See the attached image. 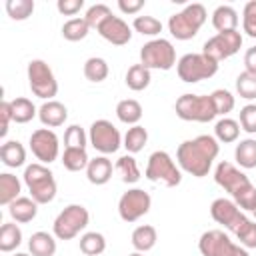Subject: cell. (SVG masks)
I'll list each match as a JSON object with an SVG mask.
<instances>
[{
    "label": "cell",
    "mask_w": 256,
    "mask_h": 256,
    "mask_svg": "<svg viewBox=\"0 0 256 256\" xmlns=\"http://www.w3.org/2000/svg\"><path fill=\"white\" fill-rule=\"evenodd\" d=\"M88 142H90L88 134L84 132L82 126L72 124V126L66 128V132H64V146L66 148H86Z\"/></svg>",
    "instance_id": "42"
},
{
    "label": "cell",
    "mask_w": 256,
    "mask_h": 256,
    "mask_svg": "<svg viewBox=\"0 0 256 256\" xmlns=\"http://www.w3.org/2000/svg\"><path fill=\"white\" fill-rule=\"evenodd\" d=\"M218 152H220L218 140L210 134H200L192 140H184L178 146L176 162H178L180 170H184L196 178H204V176H208Z\"/></svg>",
    "instance_id": "1"
},
{
    "label": "cell",
    "mask_w": 256,
    "mask_h": 256,
    "mask_svg": "<svg viewBox=\"0 0 256 256\" xmlns=\"http://www.w3.org/2000/svg\"><path fill=\"white\" fill-rule=\"evenodd\" d=\"M88 140L92 144L94 150H98L102 156L106 154H114L120 146H122V136L118 132V128L106 120V118H100V120H94L90 124V130H88Z\"/></svg>",
    "instance_id": "12"
},
{
    "label": "cell",
    "mask_w": 256,
    "mask_h": 256,
    "mask_svg": "<svg viewBox=\"0 0 256 256\" xmlns=\"http://www.w3.org/2000/svg\"><path fill=\"white\" fill-rule=\"evenodd\" d=\"M126 86L134 92H142L150 86V80H152V74L150 70L144 66V64H132L126 72Z\"/></svg>",
    "instance_id": "28"
},
{
    "label": "cell",
    "mask_w": 256,
    "mask_h": 256,
    "mask_svg": "<svg viewBox=\"0 0 256 256\" xmlns=\"http://www.w3.org/2000/svg\"><path fill=\"white\" fill-rule=\"evenodd\" d=\"M118 8L124 14H136L144 8V0H118Z\"/></svg>",
    "instance_id": "49"
},
{
    "label": "cell",
    "mask_w": 256,
    "mask_h": 256,
    "mask_svg": "<svg viewBox=\"0 0 256 256\" xmlns=\"http://www.w3.org/2000/svg\"><path fill=\"white\" fill-rule=\"evenodd\" d=\"M106 250V238L100 232H84L80 236V252L86 256H100Z\"/></svg>",
    "instance_id": "36"
},
{
    "label": "cell",
    "mask_w": 256,
    "mask_h": 256,
    "mask_svg": "<svg viewBox=\"0 0 256 256\" xmlns=\"http://www.w3.org/2000/svg\"><path fill=\"white\" fill-rule=\"evenodd\" d=\"M240 48H242V34L238 30H228V32H218L212 38H208L202 46V54H206L214 62H222L234 56Z\"/></svg>",
    "instance_id": "14"
},
{
    "label": "cell",
    "mask_w": 256,
    "mask_h": 256,
    "mask_svg": "<svg viewBox=\"0 0 256 256\" xmlns=\"http://www.w3.org/2000/svg\"><path fill=\"white\" fill-rule=\"evenodd\" d=\"M28 250L32 256H54L56 254V240L52 234L38 230L28 240Z\"/></svg>",
    "instance_id": "23"
},
{
    "label": "cell",
    "mask_w": 256,
    "mask_h": 256,
    "mask_svg": "<svg viewBox=\"0 0 256 256\" xmlns=\"http://www.w3.org/2000/svg\"><path fill=\"white\" fill-rule=\"evenodd\" d=\"M88 162H90V158L86 154V148H64L62 164H64L66 170H70V172L86 170Z\"/></svg>",
    "instance_id": "33"
},
{
    "label": "cell",
    "mask_w": 256,
    "mask_h": 256,
    "mask_svg": "<svg viewBox=\"0 0 256 256\" xmlns=\"http://www.w3.org/2000/svg\"><path fill=\"white\" fill-rule=\"evenodd\" d=\"M108 74H110V68H108V62L104 58L92 56V58H88L84 62V76H86V80L98 84V82H104L108 78Z\"/></svg>",
    "instance_id": "34"
},
{
    "label": "cell",
    "mask_w": 256,
    "mask_h": 256,
    "mask_svg": "<svg viewBox=\"0 0 256 256\" xmlns=\"http://www.w3.org/2000/svg\"><path fill=\"white\" fill-rule=\"evenodd\" d=\"M14 256H30V254H26V252H16Z\"/></svg>",
    "instance_id": "52"
},
{
    "label": "cell",
    "mask_w": 256,
    "mask_h": 256,
    "mask_svg": "<svg viewBox=\"0 0 256 256\" xmlns=\"http://www.w3.org/2000/svg\"><path fill=\"white\" fill-rule=\"evenodd\" d=\"M144 176L150 182H158L166 188H174L182 182V170L166 150H156L148 156Z\"/></svg>",
    "instance_id": "5"
},
{
    "label": "cell",
    "mask_w": 256,
    "mask_h": 256,
    "mask_svg": "<svg viewBox=\"0 0 256 256\" xmlns=\"http://www.w3.org/2000/svg\"><path fill=\"white\" fill-rule=\"evenodd\" d=\"M236 94L244 100H256V76L250 72H240L236 76Z\"/></svg>",
    "instance_id": "38"
},
{
    "label": "cell",
    "mask_w": 256,
    "mask_h": 256,
    "mask_svg": "<svg viewBox=\"0 0 256 256\" xmlns=\"http://www.w3.org/2000/svg\"><path fill=\"white\" fill-rule=\"evenodd\" d=\"M240 124H238V120H234V118H220L218 122H216V126H214V138L218 140V142H224V144H230V142H236L238 140V136H240Z\"/></svg>",
    "instance_id": "30"
},
{
    "label": "cell",
    "mask_w": 256,
    "mask_h": 256,
    "mask_svg": "<svg viewBox=\"0 0 256 256\" xmlns=\"http://www.w3.org/2000/svg\"><path fill=\"white\" fill-rule=\"evenodd\" d=\"M244 68H246V72L256 76V46L246 50V54H244Z\"/></svg>",
    "instance_id": "50"
},
{
    "label": "cell",
    "mask_w": 256,
    "mask_h": 256,
    "mask_svg": "<svg viewBox=\"0 0 256 256\" xmlns=\"http://www.w3.org/2000/svg\"><path fill=\"white\" fill-rule=\"evenodd\" d=\"M236 240L244 248H256V222L248 220V224L236 234Z\"/></svg>",
    "instance_id": "46"
},
{
    "label": "cell",
    "mask_w": 256,
    "mask_h": 256,
    "mask_svg": "<svg viewBox=\"0 0 256 256\" xmlns=\"http://www.w3.org/2000/svg\"><path fill=\"white\" fill-rule=\"evenodd\" d=\"M140 64L148 70H170L176 64V48L166 38H154L140 48Z\"/></svg>",
    "instance_id": "10"
},
{
    "label": "cell",
    "mask_w": 256,
    "mask_h": 256,
    "mask_svg": "<svg viewBox=\"0 0 256 256\" xmlns=\"http://www.w3.org/2000/svg\"><path fill=\"white\" fill-rule=\"evenodd\" d=\"M38 118L46 128H58L68 118V108L58 100H46L38 108Z\"/></svg>",
    "instance_id": "18"
},
{
    "label": "cell",
    "mask_w": 256,
    "mask_h": 256,
    "mask_svg": "<svg viewBox=\"0 0 256 256\" xmlns=\"http://www.w3.org/2000/svg\"><path fill=\"white\" fill-rule=\"evenodd\" d=\"M110 16H112V10H110L106 4H94V6H90V8L86 10L84 20L88 22L90 28H96V30H98V26H100L106 18H110Z\"/></svg>",
    "instance_id": "43"
},
{
    "label": "cell",
    "mask_w": 256,
    "mask_h": 256,
    "mask_svg": "<svg viewBox=\"0 0 256 256\" xmlns=\"http://www.w3.org/2000/svg\"><path fill=\"white\" fill-rule=\"evenodd\" d=\"M156 240H158V232L150 224H142V226L134 228V232L130 236V242H132L134 250L136 252H142V254L148 252V250H152L156 246Z\"/></svg>",
    "instance_id": "22"
},
{
    "label": "cell",
    "mask_w": 256,
    "mask_h": 256,
    "mask_svg": "<svg viewBox=\"0 0 256 256\" xmlns=\"http://www.w3.org/2000/svg\"><path fill=\"white\" fill-rule=\"evenodd\" d=\"M148 142V130L140 124L136 126H130L124 134V140H122V146L128 150V154H136L140 152Z\"/></svg>",
    "instance_id": "31"
},
{
    "label": "cell",
    "mask_w": 256,
    "mask_h": 256,
    "mask_svg": "<svg viewBox=\"0 0 256 256\" xmlns=\"http://www.w3.org/2000/svg\"><path fill=\"white\" fill-rule=\"evenodd\" d=\"M212 26L218 32H228V30H238V12L228 6V4H220L214 12H212Z\"/></svg>",
    "instance_id": "24"
},
{
    "label": "cell",
    "mask_w": 256,
    "mask_h": 256,
    "mask_svg": "<svg viewBox=\"0 0 256 256\" xmlns=\"http://www.w3.org/2000/svg\"><path fill=\"white\" fill-rule=\"evenodd\" d=\"M128 256H144L142 252H132V254H128Z\"/></svg>",
    "instance_id": "51"
},
{
    "label": "cell",
    "mask_w": 256,
    "mask_h": 256,
    "mask_svg": "<svg viewBox=\"0 0 256 256\" xmlns=\"http://www.w3.org/2000/svg\"><path fill=\"white\" fill-rule=\"evenodd\" d=\"M210 98H212V102H214V108H216V114H218V116H226L228 112H232V108H234V104H236L232 92H228V90H224V88L214 90V92L210 94Z\"/></svg>",
    "instance_id": "41"
},
{
    "label": "cell",
    "mask_w": 256,
    "mask_h": 256,
    "mask_svg": "<svg viewBox=\"0 0 256 256\" xmlns=\"http://www.w3.org/2000/svg\"><path fill=\"white\" fill-rule=\"evenodd\" d=\"M176 72L178 78L186 84H196L200 80H208L218 72V62H214L212 58H208L202 52H190L184 54L178 62H176Z\"/></svg>",
    "instance_id": "7"
},
{
    "label": "cell",
    "mask_w": 256,
    "mask_h": 256,
    "mask_svg": "<svg viewBox=\"0 0 256 256\" xmlns=\"http://www.w3.org/2000/svg\"><path fill=\"white\" fill-rule=\"evenodd\" d=\"M242 30L250 38H256V0H250V2L244 4V10H242Z\"/></svg>",
    "instance_id": "44"
},
{
    "label": "cell",
    "mask_w": 256,
    "mask_h": 256,
    "mask_svg": "<svg viewBox=\"0 0 256 256\" xmlns=\"http://www.w3.org/2000/svg\"><path fill=\"white\" fill-rule=\"evenodd\" d=\"M210 216L216 224L224 226L226 230H230L234 236L248 224V218L246 214L236 206L234 200H228V198H216L212 204H210Z\"/></svg>",
    "instance_id": "13"
},
{
    "label": "cell",
    "mask_w": 256,
    "mask_h": 256,
    "mask_svg": "<svg viewBox=\"0 0 256 256\" xmlns=\"http://www.w3.org/2000/svg\"><path fill=\"white\" fill-rule=\"evenodd\" d=\"M202 256H250L240 244H234L224 230H206L198 240Z\"/></svg>",
    "instance_id": "11"
},
{
    "label": "cell",
    "mask_w": 256,
    "mask_h": 256,
    "mask_svg": "<svg viewBox=\"0 0 256 256\" xmlns=\"http://www.w3.org/2000/svg\"><path fill=\"white\" fill-rule=\"evenodd\" d=\"M214 180L220 188H224L240 210H254L256 208V186L250 178L232 162H218L214 168Z\"/></svg>",
    "instance_id": "2"
},
{
    "label": "cell",
    "mask_w": 256,
    "mask_h": 256,
    "mask_svg": "<svg viewBox=\"0 0 256 256\" xmlns=\"http://www.w3.org/2000/svg\"><path fill=\"white\" fill-rule=\"evenodd\" d=\"M22 178H24V184L30 192V198L36 200L38 204H50L56 198L58 186H56L52 170L46 164H40V162L28 164L24 168Z\"/></svg>",
    "instance_id": "3"
},
{
    "label": "cell",
    "mask_w": 256,
    "mask_h": 256,
    "mask_svg": "<svg viewBox=\"0 0 256 256\" xmlns=\"http://www.w3.org/2000/svg\"><path fill=\"white\" fill-rule=\"evenodd\" d=\"M114 172L120 176V180L124 184H136L140 180V176H142L140 168H138V162H136V158L132 154L120 156L116 160V164H114Z\"/></svg>",
    "instance_id": "26"
},
{
    "label": "cell",
    "mask_w": 256,
    "mask_h": 256,
    "mask_svg": "<svg viewBox=\"0 0 256 256\" xmlns=\"http://www.w3.org/2000/svg\"><path fill=\"white\" fill-rule=\"evenodd\" d=\"M30 150L40 160V164H50L58 158L60 154V142L54 130L50 128H38L30 134Z\"/></svg>",
    "instance_id": "16"
},
{
    "label": "cell",
    "mask_w": 256,
    "mask_h": 256,
    "mask_svg": "<svg viewBox=\"0 0 256 256\" xmlns=\"http://www.w3.org/2000/svg\"><path fill=\"white\" fill-rule=\"evenodd\" d=\"M132 28L142 36H158L162 32V22L154 16H136L132 22Z\"/></svg>",
    "instance_id": "40"
},
{
    "label": "cell",
    "mask_w": 256,
    "mask_h": 256,
    "mask_svg": "<svg viewBox=\"0 0 256 256\" xmlns=\"http://www.w3.org/2000/svg\"><path fill=\"white\" fill-rule=\"evenodd\" d=\"M0 120H2V124H0V136L4 138L8 134V126L12 122V104H10V100H2V104H0Z\"/></svg>",
    "instance_id": "48"
},
{
    "label": "cell",
    "mask_w": 256,
    "mask_h": 256,
    "mask_svg": "<svg viewBox=\"0 0 256 256\" xmlns=\"http://www.w3.org/2000/svg\"><path fill=\"white\" fill-rule=\"evenodd\" d=\"M206 18H208V12L202 4H198V2L188 4L184 10H180L168 18V32L176 40H190L198 34V30L206 22Z\"/></svg>",
    "instance_id": "4"
},
{
    "label": "cell",
    "mask_w": 256,
    "mask_h": 256,
    "mask_svg": "<svg viewBox=\"0 0 256 256\" xmlns=\"http://www.w3.org/2000/svg\"><path fill=\"white\" fill-rule=\"evenodd\" d=\"M20 192H22V184L18 176L10 172H2L0 174V204L10 206L16 198H20Z\"/></svg>",
    "instance_id": "27"
},
{
    "label": "cell",
    "mask_w": 256,
    "mask_h": 256,
    "mask_svg": "<svg viewBox=\"0 0 256 256\" xmlns=\"http://www.w3.org/2000/svg\"><path fill=\"white\" fill-rule=\"evenodd\" d=\"M252 212H254V218H256V208H254V210H252Z\"/></svg>",
    "instance_id": "53"
},
{
    "label": "cell",
    "mask_w": 256,
    "mask_h": 256,
    "mask_svg": "<svg viewBox=\"0 0 256 256\" xmlns=\"http://www.w3.org/2000/svg\"><path fill=\"white\" fill-rule=\"evenodd\" d=\"M150 206H152V198L146 190L130 188L118 200V214L124 222H136L150 212Z\"/></svg>",
    "instance_id": "15"
},
{
    "label": "cell",
    "mask_w": 256,
    "mask_h": 256,
    "mask_svg": "<svg viewBox=\"0 0 256 256\" xmlns=\"http://www.w3.org/2000/svg\"><path fill=\"white\" fill-rule=\"evenodd\" d=\"M10 104H12V120H14L16 124H26V122H30V120L38 114V110H36V106L32 104V100H28V98H24V96L10 100Z\"/></svg>",
    "instance_id": "35"
},
{
    "label": "cell",
    "mask_w": 256,
    "mask_h": 256,
    "mask_svg": "<svg viewBox=\"0 0 256 256\" xmlns=\"http://www.w3.org/2000/svg\"><path fill=\"white\" fill-rule=\"evenodd\" d=\"M88 32H90V26H88V22L84 20V16H82V18H70V20H66L64 26H62V36H64L68 42L84 40V38L88 36Z\"/></svg>",
    "instance_id": "37"
},
{
    "label": "cell",
    "mask_w": 256,
    "mask_h": 256,
    "mask_svg": "<svg viewBox=\"0 0 256 256\" xmlns=\"http://www.w3.org/2000/svg\"><path fill=\"white\" fill-rule=\"evenodd\" d=\"M234 160L240 168H246V170L256 168V140L254 138L240 140L234 150Z\"/></svg>",
    "instance_id": "29"
},
{
    "label": "cell",
    "mask_w": 256,
    "mask_h": 256,
    "mask_svg": "<svg viewBox=\"0 0 256 256\" xmlns=\"http://www.w3.org/2000/svg\"><path fill=\"white\" fill-rule=\"evenodd\" d=\"M142 104L134 98H126V100H120L116 104V116L120 122L128 124V126H136L140 120H142Z\"/></svg>",
    "instance_id": "25"
},
{
    "label": "cell",
    "mask_w": 256,
    "mask_h": 256,
    "mask_svg": "<svg viewBox=\"0 0 256 256\" xmlns=\"http://www.w3.org/2000/svg\"><path fill=\"white\" fill-rule=\"evenodd\" d=\"M174 110H176V116L180 120H186V122H202V124H206V122H212L218 116L210 94H206V96L182 94V96H178V100L174 104Z\"/></svg>",
    "instance_id": "6"
},
{
    "label": "cell",
    "mask_w": 256,
    "mask_h": 256,
    "mask_svg": "<svg viewBox=\"0 0 256 256\" xmlns=\"http://www.w3.org/2000/svg\"><path fill=\"white\" fill-rule=\"evenodd\" d=\"M22 244V230L16 222H6L0 228V250L12 252Z\"/></svg>",
    "instance_id": "32"
},
{
    "label": "cell",
    "mask_w": 256,
    "mask_h": 256,
    "mask_svg": "<svg viewBox=\"0 0 256 256\" xmlns=\"http://www.w3.org/2000/svg\"><path fill=\"white\" fill-rule=\"evenodd\" d=\"M8 214L14 222H20V224L32 222L38 214V202L32 200L30 196H20L8 206Z\"/></svg>",
    "instance_id": "19"
},
{
    "label": "cell",
    "mask_w": 256,
    "mask_h": 256,
    "mask_svg": "<svg viewBox=\"0 0 256 256\" xmlns=\"http://www.w3.org/2000/svg\"><path fill=\"white\" fill-rule=\"evenodd\" d=\"M26 74H28V86L34 96L42 98L44 102L54 100V96L58 94V80H56L52 68L48 66V62H44L40 58L30 60Z\"/></svg>",
    "instance_id": "9"
},
{
    "label": "cell",
    "mask_w": 256,
    "mask_h": 256,
    "mask_svg": "<svg viewBox=\"0 0 256 256\" xmlns=\"http://www.w3.org/2000/svg\"><path fill=\"white\" fill-rule=\"evenodd\" d=\"M90 222V214L82 204H68L52 224V232L58 240H72L76 238Z\"/></svg>",
    "instance_id": "8"
},
{
    "label": "cell",
    "mask_w": 256,
    "mask_h": 256,
    "mask_svg": "<svg viewBox=\"0 0 256 256\" xmlns=\"http://www.w3.org/2000/svg\"><path fill=\"white\" fill-rule=\"evenodd\" d=\"M0 160L8 168H20L26 162V148L18 140H6L0 146Z\"/></svg>",
    "instance_id": "21"
},
{
    "label": "cell",
    "mask_w": 256,
    "mask_h": 256,
    "mask_svg": "<svg viewBox=\"0 0 256 256\" xmlns=\"http://www.w3.org/2000/svg\"><path fill=\"white\" fill-rule=\"evenodd\" d=\"M238 124L248 134H256V104H246L240 108Z\"/></svg>",
    "instance_id": "45"
},
{
    "label": "cell",
    "mask_w": 256,
    "mask_h": 256,
    "mask_svg": "<svg viewBox=\"0 0 256 256\" xmlns=\"http://www.w3.org/2000/svg\"><path fill=\"white\" fill-rule=\"evenodd\" d=\"M106 42H110V44H114V46H124V44H128L130 42V38H132V28L120 18V16H110V18H106L100 26H98V30H96Z\"/></svg>",
    "instance_id": "17"
},
{
    "label": "cell",
    "mask_w": 256,
    "mask_h": 256,
    "mask_svg": "<svg viewBox=\"0 0 256 256\" xmlns=\"http://www.w3.org/2000/svg\"><path fill=\"white\" fill-rule=\"evenodd\" d=\"M6 12L12 20H26L34 12V0H6Z\"/></svg>",
    "instance_id": "39"
},
{
    "label": "cell",
    "mask_w": 256,
    "mask_h": 256,
    "mask_svg": "<svg viewBox=\"0 0 256 256\" xmlns=\"http://www.w3.org/2000/svg\"><path fill=\"white\" fill-rule=\"evenodd\" d=\"M56 8L64 16H74V14H78L84 8V0H58Z\"/></svg>",
    "instance_id": "47"
},
{
    "label": "cell",
    "mask_w": 256,
    "mask_h": 256,
    "mask_svg": "<svg viewBox=\"0 0 256 256\" xmlns=\"http://www.w3.org/2000/svg\"><path fill=\"white\" fill-rule=\"evenodd\" d=\"M112 172H114V166L112 162L106 158V156H96L88 162V168H86V178L90 184H96V186H102L106 184L110 178H112Z\"/></svg>",
    "instance_id": "20"
}]
</instances>
